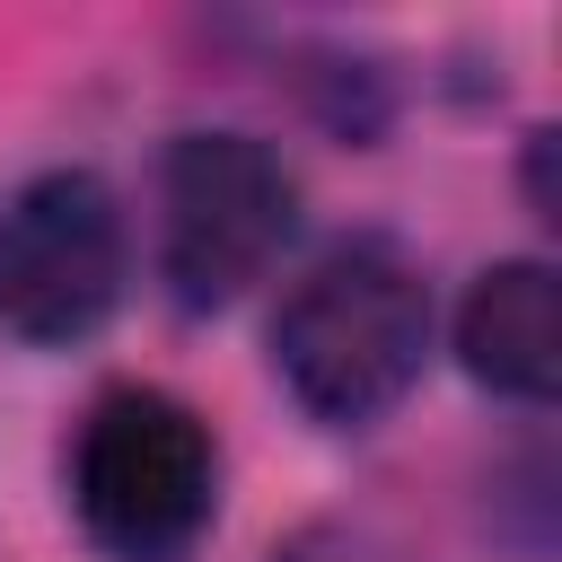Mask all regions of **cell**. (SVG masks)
<instances>
[{
	"label": "cell",
	"mask_w": 562,
	"mask_h": 562,
	"mask_svg": "<svg viewBox=\"0 0 562 562\" xmlns=\"http://www.w3.org/2000/svg\"><path fill=\"white\" fill-rule=\"evenodd\" d=\"M430 360V281L395 237L325 246L272 316V378L316 430L386 422Z\"/></svg>",
	"instance_id": "6da1fadb"
},
{
	"label": "cell",
	"mask_w": 562,
	"mask_h": 562,
	"mask_svg": "<svg viewBox=\"0 0 562 562\" xmlns=\"http://www.w3.org/2000/svg\"><path fill=\"white\" fill-rule=\"evenodd\" d=\"M220 492V439L211 422L167 386H105L70 430V509L79 527L123 553L158 562L176 553Z\"/></svg>",
	"instance_id": "7a4b0ae2"
},
{
	"label": "cell",
	"mask_w": 562,
	"mask_h": 562,
	"mask_svg": "<svg viewBox=\"0 0 562 562\" xmlns=\"http://www.w3.org/2000/svg\"><path fill=\"white\" fill-rule=\"evenodd\" d=\"M299 228V176L255 132H176L158 158V272L176 307L211 316L263 281Z\"/></svg>",
	"instance_id": "3957f363"
},
{
	"label": "cell",
	"mask_w": 562,
	"mask_h": 562,
	"mask_svg": "<svg viewBox=\"0 0 562 562\" xmlns=\"http://www.w3.org/2000/svg\"><path fill=\"white\" fill-rule=\"evenodd\" d=\"M132 237L97 167H44L0 202V334L70 351L123 307Z\"/></svg>",
	"instance_id": "277c9868"
},
{
	"label": "cell",
	"mask_w": 562,
	"mask_h": 562,
	"mask_svg": "<svg viewBox=\"0 0 562 562\" xmlns=\"http://www.w3.org/2000/svg\"><path fill=\"white\" fill-rule=\"evenodd\" d=\"M457 360L474 386L509 395V404H553L562 386V299H553V263L518 255V263H483L457 299Z\"/></svg>",
	"instance_id": "5b68a950"
},
{
	"label": "cell",
	"mask_w": 562,
	"mask_h": 562,
	"mask_svg": "<svg viewBox=\"0 0 562 562\" xmlns=\"http://www.w3.org/2000/svg\"><path fill=\"white\" fill-rule=\"evenodd\" d=\"M272 562H395V544L360 518H307L272 544Z\"/></svg>",
	"instance_id": "8992f818"
}]
</instances>
